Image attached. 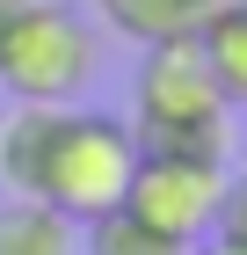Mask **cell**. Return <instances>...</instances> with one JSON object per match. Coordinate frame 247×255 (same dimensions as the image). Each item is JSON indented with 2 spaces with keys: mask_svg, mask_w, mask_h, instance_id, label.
I'll use <instances>...</instances> for the list:
<instances>
[{
  "mask_svg": "<svg viewBox=\"0 0 247 255\" xmlns=\"http://www.w3.org/2000/svg\"><path fill=\"white\" fill-rule=\"evenodd\" d=\"M138 175V138L124 117L102 110H22L0 124V182L7 197H37L73 226L102 212H124V190Z\"/></svg>",
  "mask_w": 247,
  "mask_h": 255,
  "instance_id": "6da1fadb",
  "label": "cell"
},
{
  "mask_svg": "<svg viewBox=\"0 0 247 255\" xmlns=\"http://www.w3.org/2000/svg\"><path fill=\"white\" fill-rule=\"evenodd\" d=\"M131 138L138 153H226L233 146V102L218 95L196 37L146 44L131 73Z\"/></svg>",
  "mask_w": 247,
  "mask_h": 255,
  "instance_id": "7a4b0ae2",
  "label": "cell"
},
{
  "mask_svg": "<svg viewBox=\"0 0 247 255\" xmlns=\"http://www.w3.org/2000/svg\"><path fill=\"white\" fill-rule=\"evenodd\" d=\"M95 66H102L95 29L66 0H29V15L0 44V88L22 110H73L80 88L95 80Z\"/></svg>",
  "mask_w": 247,
  "mask_h": 255,
  "instance_id": "3957f363",
  "label": "cell"
},
{
  "mask_svg": "<svg viewBox=\"0 0 247 255\" xmlns=\"http://www.w3.org/2000/svg\"><path fill=\"white\" fill-rule=\"evenodd\" d=\"M226 153H138V175L124 190V212L138 226H153L174 248H196L218 226V204H226Z\"/></svg>",
  "mask_w": 247,
  "mask_h": 255,
  "instance_id": "277c9868",
  "label": "cell"
},
{
  "mask_svg": "<svg viewBox=\"0 0 247 255\" xmlns=\"http://www.w3.org/2000/svg\"><path fill=\"white\" fill-rule=\"evenodd\" d=\"M211 7H218V0H95V15L109 22L116 37H131L138 51H146V44H174V37H196Z\"/></svg>",
  "mask_w": 247,
  "mask_h": 255,
  "instance_id": "5b68a950",
  "label": "cell"
},
{
  "mask_svg": "<svg viewBox=\"0 0 247 255\" xmlns=\"http://www.w3.org/2000/svg\"><path fill=\"white\" fill-rule=\"evenodd\" d=\"M196 51H204L211 80L233 110H247V0H218L196 29Z\"/></svg>",
  "mask_w": 247,
  "mask_h": 255,
  "instance_id": "8992f818",
  "label": "cell"
},
{
  "mask_svg": "<svg viewBox=\"0 0 247 255\" xmlns=\"http://www.w3.org/2000/svg\"><path fill=\"white\" fill-rule=\"evenodd\" d=\"M0 255H80V226L37 197L0 204Z\"/></svg>",
  "mask_w": 247,
  "mask_h": 255,
  "instance_id": "52a82bcc",
  "label": "cell"
},
{
  "mask_svg": "<svg viewBox=\"0 0 247 255\" xmlns=\"http://www.w3.org/2000/svg\"><path fill=\"white\" fill-rule=\"evenodd\" d=\"M80 255H189V248L160 241L153 226H138L131 212H102V219L80 226Z\"/></svg>",
  "mask_w": 247,
  "mask_h": 255,
  "instance_id": "ba28073f",
  "label": "cell"
},
{
  "mask_svg": "<svg viewBox=\"0 0 247 255\" xmlns=\"http://www.w3.org/2000/svg\"><path fill=\"white\" fill-rule=\"evenodd\" d=\"M218 241H233V248H247V168L226 182V204H218V226H211Z\"/></svg>",
  "mask_w": 247,
  "mask_h": 255,
  "instance_id": "9c48e42d",
  "label": "cell"
},
{
  "mask_svg": "<svg viewBox=\"0 0 247 255\" xmlns=\"http://www.w3.org/2000/svg\"><path fill=\"white\" fill-rule=\"evenodd\" d=\"M22 15H29V0H0V44H7V29H15Z\"/></svg>",
  "mask_w": 247,
  "mask_h": 255,
  "instance_id": "30bf717a",
  "label": "cell"
},
{
  "mask_svg": "<svg viewBox=\"0 0 247 255\" xmlns=\"http://www.w3.org/2000/svg\"><path fill=\"white\" fill-rule=\"evenodd\" d=\"M189 255H247V248H233V241H218V234H211V241H196Z\"/></svg>",
  "mask_w": 247,
  "mask_h": 255,
  "instance_id": "8fae6325",
  "label": "cell"
}]
</instances>
